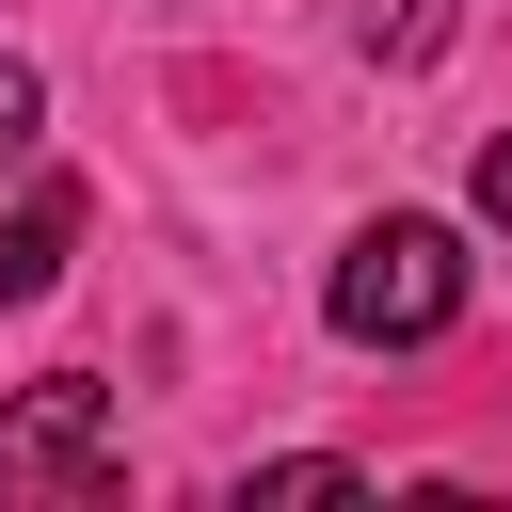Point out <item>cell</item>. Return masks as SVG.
Returning <instances> with one entry per match:
<instances>
[{
  "label": "cell",
  "mask_w": 512,
  "mask_h": 512,
  "mask_svg": "<svg viewBox=\"0 0 512 512\" xmlns=\"http://www.w3.org/2000/svg\"><path fill=\"white\" fill-rule=\"evenodd\" d=\"M464 288H480L464 224H432V208H384V224H352V240H336V272H320V320H336L352 352H432V336L464 320Z\"/></svg>",
  "instance_id": "6da1fadb"
},
{
  "label": "cell",
  "mask_w": 512,
  "mask_h": 512,
  "mask_svg": "<svg viewBox=\"0 0 512 512\" xmlns=\"http://www.w3.org/2000/svg\"><path fill=\"white\" fill-rule=\"evenodd\" d=\"M96 480H112V384H96V368L16 384V400H0V512H32V496H96Z\"/></svg>",
  "instance_id": "7a4b0ae2"
},
{
  "label": "cell",
  "mask_w": 512,
  "mask_h": 512,
  "mask_svg": "<svg viewBox=\"0 0 512 512\" xmlns=\"http://www.w3.org/2000/svg\"><path fill=\"white\" fill-rule=\"evenodd\" d=\"M64 256H80V176H32V192L0 208V304H48Z\"/></svg>",
  "instance_id": "3957f363"
},
{
  "label": "cell",
  "mask_w": 512,
  "mask_h": 512,
  "mask_svg": "<svg viewBox=\"0 0 512 512\" xmlns=\"http://www.w3.org/2000/svg\"><path fill=\"white\" fill-rule=\"evenodd\" d=\"M272 496H368V464H352V448H288V464H240V512H272Z\"/></svg>",
  "instance_id": "277c9868"
},
{
  "label": "cell",
  "mask_w": 512,
  "mask_h": 512,
  "mask_svg": "<svg viewBox=\"0 0 512 512\" xmlns=\"http://www.w3.org/2000/svg\"><path fill=\"white\" fill-rule=\"evenodd\" d=\"M464 0H368V64H448Z\"/></svg>",
  "instance_id": "5b68a950"
},
{
  "label": "cell",
  "mask_w": 512,
  "mask_h": 512,
  "mask_svg": "<svg viewBox=\"0 0 512 512\" xmlns=\"http://www.w3.org/2000/svg\"><path fill=\"white\" fill-rule=\"evenodd\" d=\"M32 144H48V80H32V64H16V48H0V176H16V160H32Z\"/></svg>",
  "instance_id": "8992f818"
},
{
  "label": "cell",
  "mask_w": 512,
  "mask_h": 512,
  "mask_svg": "<svg viewBox=\"0 0 512 512\" xmlns=\"http://www.w3.org/2000/svg\"><path fill=\"white\" fill-rule=\"evenodd\" d=\"M464 208H480V224H512V128H496V144L464 160Z\"/></svg>",
  "instance_id": "52a82bcc"
}]
</instances>
